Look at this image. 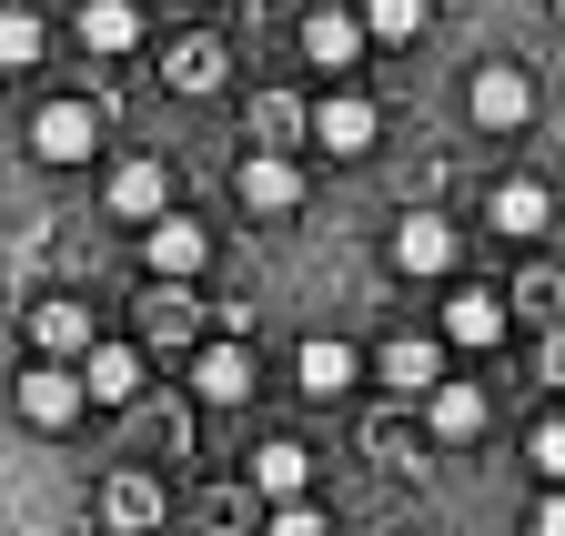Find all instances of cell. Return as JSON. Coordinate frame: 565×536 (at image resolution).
I'll list each match as a JSON object with an SVG mask.
<instances>
[{
  "instance_id": "cell-1",
  "label": "cell",
  "mask_w": 565,
  "mask_h": 536,
  "mask_svg": "<svg viewBox=\"0 0 565 536\" xmlns=\"http://www.w3.org/2000/svg\"><path fill=\"white\" fill-rule=\"evenodd\" d=\"M11 395H21V416H31L41 435H61L71 416L92 406V375H71L61 355H41V365H21V385H11Z\"/></svg>"
},
{
  "instance_id": "cell-2",
  "label": "cell",
  "mask_w": 565,
  "mask_h": 536,
  "mask_svg": "<svg viewBox=\"0 0 565 536\" xmlns=\"http://www.w3.org/2000/svg\"><path fill=\"white\" fill-rule=\"evenodd\" d=\"M141 263H152V284H192L212 263V233L192 213H162V223H141Z\"/></svg>"
},
{
  "instance_id": "cell-3",
  "label": "cell",
  "mask_w": 565,
  "mask_h": 536,
  "mask_svg": "<svg viewBox=\"0 0 565 536\" xmlns=\"http://www.w3.org/2000/svg\"><path fill=\"white\" fill-rule=\"evenodd\" d=\"M455 253H465V233H455L445 213H404V223H394V274H414V284L455 274Z\"/></svg>"
},
{
  "instance_id": "cell-4",
  "label": "cell",
  "mask_w": 565,
  "mask_h": 536,
  "mask_svg": "<svg viewBox=\"0 0 565 536\" xmlns=\"http://www.w3.org/2000/svg\"><path fill=\"white\" fill-rule=\"evenodd\" d=\"M465 112H475L484 132H525V112H535V82L515 72V61H484V72L465 82Z\"/></svg>"
},
{
  "instance_id": "cell-5",
  "label": "cell",
  "mask_w": 565,
  "mask_h": 536,
  "mask_svg": "<svg viewBox=\"0 0 565 536\" xmlns=\"http://www.w3.org/2000/svg\"><path fill=\"white\" fill-rule=\"evenodd\" d=\"M92 143H102V122H92V102H41V122H31V153L41 162H92Z\"/></svg>"
},
{
  "instance_id": "cell-6",
  "label": "cell",
  "mask_w": 565,
  "mask_h": 536,
  "mask_svg": "<svg viewBox=\"0 0 565 536\" xmlns=\"http://www.w3.org/2000/svg\"><path fill=\"white\" fill-rule=\"evenodd\" d=\"M364 41H374L364 11H343V0H313V11H303V61H323V72H343Z\"/></svg>"
},
{
  "instance_id": "cell-7",
  "label": "cell",
  "mask_w": 565,
  "mask_h": 536,
  "mask_svg": "<svg viewBox=\"0 0 565 536\" xmlns=\"http://www.w3.org/2000/svg\"><path fill=\"white\" fill-rule=\"evenodd\" d=\"M31 345H41V355H61V365H71V355H92V345H102V334H92V304H82V294L31 304Z\"/></svg>"
},
{
  "instance_id": "cell-8",
  "label": "cell",
  "mask_w": 565,
  "mask_h": 536,
  "mask_svg": "<svg viewBox=\"0 0 565 536\" xmlns=\"http://www.w3.org/2000/svg\"><path fill=\"white\" fill-rule=\"evenodd\" d=\"M233 192H243V213H294V203H303V172L282 162V153H243Z\"/></svg>"
},
{
  "instance_id": "cell-9",
  "label": "cell",
  "mask_w": 565,
  "mask_h": 536,
  "mask_svg": "<svg viewBox=\"0 0 565 536\" xmlns=\"http://www.w3.org/2000/svg\"><path fill=\"white\" fill-rule=\"evenodd\" d=\"M313 143L323 153H374V102L364 92H323L313 102Z\"/></svg>"
},
{
  "instance_id": "cell-10",
  "label": "cell",
  "mask_w": 565,
  "mask_h": 536,
  "mask_svg": "<svg viewBox=\"0 0 565 536\" xmlns=\"http://www.w3.org/2000/svg\"><path fill=\"white\" fill-rule=\"evenodd\" d=\"M192 385H202V406H243V395H253V345H243V334H223V345H202Z\"/></svg>"
},
{
  "instance_id": "cell-11",
  "label": "cell",
  "mask_w": 565,
  "mask_h": 536,
  "mask_svg": "<svg viewBox=\"0 0 565 536\" xmlns=\"http://www.w3.org/2000/svg\"><path fill=\"white\" fill-rule=\"evenodd\" d=\"M111 213H121V223H162V213H172V172H162V162H121V172H111Z\"/></svg>"
},
{
  "instance_id": "cell-12",
  "label": "cell",
  "mask_w": 565,
  "mask_h": 536,
  "mask_svg": "<svg viewBox=\"0 0 565 536\" xmlns=\"http://www.w3.org/2000/svg\"><path fill=\"white\" fill-rule=\"evenodd\" d=\"M253 486H263L273 506H303V486H313V455H303V445H282V435H273V445H253Z\"/></svg>"
},
{
  "instance_id": "cell-13",
  "label": "cell",
  "mask_w": 565,
  "mask_h": 536,
  "mask_svg": "<svg viewBox=\"0 0 565 536\" xmlns=\"http://www.w3.org/2000/svg\"><path fill=\"white\" fill-rule=\"evenodd\" d=\"M494 334H505V304H494L484 284H465L455 304H445V345H465V355H484Z\"/></svg>"
},
{
  "instance_id": "cell-14",
  "label": "cell",
  "mask_w": 565,
  "mask_h": 536,
  "mask_svg": "<svg viewBox=\"0 0 565 536\" xmlns=\"http://www.w3.org/2000/svg\"><path fill=\"white\" fill-rule=\"evenodd\" d=\"M374 365H384V385H404V395H435V385H445V345H424V334H394Z\"/></svg>"
},
{
  "instance_id": "cell-15",
  "label": "cell",
  "mask_w": 565,
  "mask_h": 536,
  "mask_svg": "<svg viewBox=\"0 0 565 536\" xmlns=\"http://www.w3.org/2000/svg\"><path fill=\"white\" fill-rule=\"evenodd\" d=\"M545 223H555V192H545V182H525V172H515V182H494V233H515V243H525V233H545Z\"/></svg>"
},
{
  "instance_id": "cell-16",
  "label": "cell",
  "mask_w": 565,
  "mask_h": 536,
  "mask_svg": "<svg viewBox=\"0 0 565 536\" xmlns=\"http://www.w3.org/2000/svg\"><path fill=\"white\" fill-rule=\"evenodd\" d=\"M294 375H303V395H343L353 375H364V355H353V345H333V334H313V345L294 355Z\"/></svg>"
},
{
  "instance_id": "cell-17",
  "label": "cell",
  "mask_w": 565,
  "mask_h": 536,
  "mask_svg": "<svg viewBox=\"0 0 565 536\" xmlns=\"http://www.w3.org/2000/svg\"><path fill=\"white\" fill-rule=\"evenodd\" d=\"M82 375H92V406H131V395H141V355L131 345H92Z\"/></svg>"
},
{
  "instance_id": "cell-18",
  "label": "cell",
  "mask_w": 565,
  "mask_h": 536,
  "mask_svg": "<svg viewBox=\"0 0 565 536\" xmlns=\"http://www.w3.org/2000/svg\"><path fill=\"white\" fill-rule=\"evenodd\" d=\"M424 416H435V435H445V445L484 435V385H435V395H424Z\"/></svg>"
},
{
  "instance_id": "cell-19",
  "label": "cell",
  "mask_w": 565,
  "mask_h": 536,
  "mask_svg": "<svg viewBox=\"0 0 565 536\" xmlns=\"http://www.w3.org/2000/svg\"><path fill=\"white\" fill-rule=\"evenodd\" d=\"M131 41H141L131 0H82V51H131Z\"/></svg>"
},
{
  "instance_id": "cell-20",
  "label": "cell",
  "mask_w": 565,
  "mask_h": 536,
  "mask_svg": "<svg viewBox=\"0 0 565 536\" xmlns=\"http://www.w3.org/2000/svg\"><path fill=\"white\" fill-rule=\"evenodd\" d=\"M31 61H41V11L0 0V72H31Z\"/></svg>"
},
{
  "instance_id": "cell-21",
  "label": "cell",
  "mask_w": 565,
  "mask_h": 536,
  "mask_svg": "<svg viewBox=\"0 0 565 536\" xmlns=\"http://www.w3.org/2000/svg\"><path fill=\"white\" fill-rule=\"evenodd\" d=\"M172 92H223V41H182L172 51Z\"/></svg>"
},
{
  "instance_id": "cell-22",
  "label": "cell",
  "mask_w": 565,
  "mask_h": 536,
  "mask_svg": "<svg viewBox=\"0 0 565 536\" xmlns=\"http://www.w3.org/2000/svg\"><path fill=\"white\" fill-rule=\"evenodd\" d=\"M152 516H162V486H152V476H111V526H131V536H141Z\"/></svg>"
},
{
  "instance_id": "cell-23",
  "label": "cell",
  "mask_w": 565,
  "mask_h": 536,
  "mask_svg": "<svg viewBox=\"0 0 565 536\" xmlns=\"http://www.w3.org/2000/svg\"><path fill=\"white\" fill-rule=\"evenodd\" d=\"M424 11H435V0H364V31H374V41H414Z\"/></svg>"
},
{
  "instance_id": "cell-24",
  "label": "cell",
  "mask_w": 565,
  "mask_h": 536,
  "mask_svg": "<svg viewBox=\"0 0 565 536\" xmlns=\"http://www.w3.org/2000/svg\"><path fill=\"white\" fill-rule=\"evenodd\" d=\"M525 455H535V476H545V486H565V416H545V425L525 435Z\"/></svg>"
},
{
  "instance_id": "cell-25",
  "label": "cell",
  "mask_w": 565,
  "mask_h": 536,
  "mask_svg": "<svg viewBox=\"0 0 565 536\" xmlns=\"http://www.w3.org/2000/svg\"><path fill=\"white\" fill-rule=\"evenodd\" d=\"M141 314H152V334H182V324H192V284H152V304H141Z\"/></svg>"
},
{
  "instance_id": "cell-26",
  "label": "cell",
  "mask_w": 565,
  "mask_h": 536,
  "mask_svg": "<svg viewBox=\"0 0 565 536\" xmlns=\"http://www.w3.org/2000/svg\"><path fill=\"white\" fill-rule=\"evenodd\" d=\"M273 536H333V526H323V506L303 496V506H273Z\"/></svg>"
},
{
  "instance_id": "cell-27",
  "label": "cell",
  "mask_w": 565,
  "mask_h": 536,
  "mask_svg": "<svg viewBox=\"0 0 565 536\" xmlns=\"http://www.w3.org/2000/svg\"><path fill=\"white\" fill-rule=\"evenodd\" d=\"M535 536H565V486H555V496L535 506Z\"/></svg>"
},
{
  "instance_id": "cell-28",
  "label": "cell",
  "mask_w": 565,
  "mask_h": 536,
  "mask_svg": "<svg viewBox=\"0 0 565 536\" xmlns=\"http://www.w3.org/2000/svg\"><path fill=\"white\" fill-rule=\"evenodd\" d=\"M545 375H555V385H565V334H555V345H545Z\"/></svg>"
},
{
  "instance_id": "cell-29",
  "label": "cell",
  "mask_w": 565,
  "mask_h": 536,
  "mask_svg": "<svg viewBox=\"0 0 565 536\" xmlns=\"http://www.w3.org/2000/svg\"><path fill=\"white\" fill-rule=\"evenodd\" d=\"M555 11H565V0H555Z\"/></svg>"
}]
</instances>
